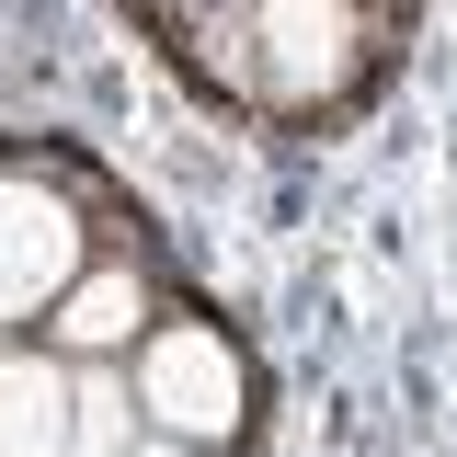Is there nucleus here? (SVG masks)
Instances as JSON below:
<instances>
[{"instance_id":"1","label":"nucleus","mask_w":457,"mask_h":457,"mask_svg":"<svg viewBox=\"0 0 457 457\" xmlns=\"http://www.w3.org/2000/svg\"><path fill=\"white\" fill-rule=\"evenodd\" d=\"M240 57H252V114H343L378 57H389V0H240Z\"/></svg>"},{"instance_id":"2","label":"nucleus","mask_w":457,"mask_h":457,"mask_svg":"<svg viewBox=\"0 0 457 457\" xmlns=\"http://www.w3.org/2000/svg\"><path fill=\"white\" fill-rule=\"evenodd\" d=\"M92 183H69L46 161H0V320L12 332H46V309L80 286V263L104 252L92 228Z\"/></svg>"},{"instance_id":"3","label":"nucleus","mask_w":457,"mask_h":457,"mask_svg":"<svg viewBox=\"0 0 457 457\" xmlns=\"http://www.w3.org/2000/svg\"><path fill=\"white\" fill-rule=\"evenodd\" d=\"M126 378H137L149 435H183L195 457H228L240 423H252V366H240V343H228L218 320H195V309H161L149 343L126 354Z\"/></svg>"},{"instance_id":"4","label":"nucleus","mask_w":457,"mask_h":457,"mask_svg":"<svg viewBox=\"0 0 457 457\" xmlns=\"http://www.w3.org/2000/svg\"><path fill=\"white\" fill-rule=\"evenodd\" d=\"M149 320H161L149 263H137V252H92V263H80V286L46 309V343H57V354H137V343H149Z\"/></svg>"},{"instance_id":"5","label":"nucleus","mask_w":457,"mask_h":457,"mask_svg":"<svg viewBox=\"0 0 457 457\" xmlns=\"http://www.w3.org/2000/svg\"><path fill=\"white\" fill-rule=\"evenodd\" d=\"M69 400H80V366L46 332L0 343V457H69Z\"/></svg>"},{"instance_id":"6","label":"nucleus","mask_w":457,"mask_h":457,"mask_svg":"<svg viewBox=\"0 0 457 457\" xmlns=\"http://www.w3.org/2000/svg\"><path fill=\"white\" fill-rule=\"evenodd\" d=\"M69 366H80V400H69V457H126L137 435H149L126 354H69Z\"/></svg>"},{"instance_id":"7","label":"nucleus","mask_w":457,"mask_h":457,"mask_svg":"<svg viewBox=\"0 0 457 457\" xmlns=\"http://www.w3.org/2000/svg\"><path fill=\"white\" fill-rule=\"evenodd\" d=\"M126 457H195V446H183V435H137Z\"/></svg>"}]
</instances>
